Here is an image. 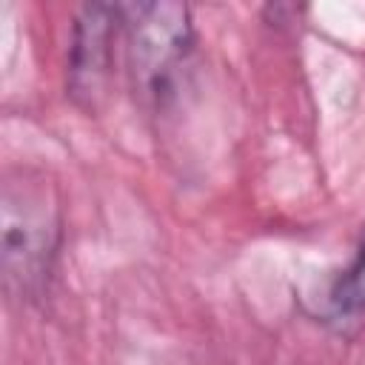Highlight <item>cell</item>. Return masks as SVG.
<instances>
[{"mask_svg": "<svg viewBox=\"0 0 365 365\" xmlns=\"http://www.w3.org/2000/svg\"><path fill=\"white\" fill-rule=\"evenodd\" d=\"M128 60L137 86L145 94H160L191 46L188 9L180 3L125 6Z\"/></svg>", "mask_w": 365, "mask_h": 365, "instance_id": "obj_1", "label": "cell"}, {"mask_svg": "<svg viewBox=\"0 0 365 365\" xmlns=\"http://www.w3.org/2000/svg\"><path fill=\"white\" fill-rule=\"evenodd\" d=\"M40 205L43 197L34 191L14 194L6 188L3 194V268L6 277L20 279L23 288L46 274L51 254L54 217H48V208L43 211Z\"/></svg>", "mask_w": 365, "mask_h": 365, "instance_id": "obj_2", "label": "cell"}, {"mask_svg": "<svg viewBox=\"0 0 365 365\" xmlns=\"http://www.w3.org/2000/svg\"><path fill=\"white\" fill-rule=\"evenodd\" d=\"M117 14L120 9L100 6V3L83 6L77 14L71 60H68V88H71V97L86 108H94L106 88Z\"/></svg>", "mask_w": 365, "mask_h": 365, "instance_id": "obj_3", "label": "cell"}, {"mask_svg": "<svg viewBox=\"0 0 365 365\" xmlns=\"http://www.w3.org/2000/svg\"><path fill=\"white\" fill-rule=\"evenodd\" d=\"M339 302L345 308H365V245H362L356 265L348 271V277L339 288Z\"/></svg>", "mask_w": 365, "mask_h": 365, "instance_id": "obj_4", "label": "cell"}]
</instances>
